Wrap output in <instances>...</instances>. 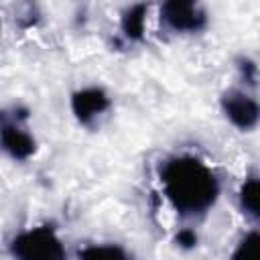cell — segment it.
<instances>
[{
  "label": "cell",
  "mask_w": 260,
  "mask_h": 260,
  "mask_svg": "<svg viewBox=\"0 0 260 260\" xmlns=\"http://www.w3.org/2000/svg\"><path fill=\"white\" fill-rule=\"evenodd\" d=\"M160 183L169 203L185 215L207 211L219 195L213 171L195 156L169 158L160 169Z\"/></svg>",
  "instance_id": "1"
},
{
  "label": "cell",
  "mask_w": 260,
  "mask_h": 260,
  "mask_svg": "<svg viewBox=\"0 0 260 260\" xmlns=\"http://www.w3.org/2000/svg\"><path fill=\"white\" fill-rule=\"evenodd\" d=\"M10 250L16 258H22V260H51V258L65 256L59 236L47 225L30 228L18 234L12 240Z\"/></svg>",
  "instance_id": "2"
},
{
  "label": "cell",
  "mask_w": 260,
  "mask_h": 260,
  "mask_svg": "<svg viewBox=\"0 0 260 260\" xmlns=\"http://www.w3.org/2000/svg\"><path fill=\"white\" fill-rule=\"evenodd\" d=\"M160 18L177 32H197L205 26V12L197 0H165Z\"/></svg>",
  "instance_id": "3"
},
{
  "label": "cell",
  "mask_w": 260,
  "mask_h": 260,
  "mask_svg": "<svg viewBox=\"0 0 260 260\" xmlns=\"http://www.w3.org/2000/svg\"><path fill=\"white\" fill-rule=\"evenodd\" d=\"M221 110L225 114V118L240 130H252L258 124V104L254 98L246 95L244 91L238 89H230L223 93L221 98Z\"/></svg>",
  "instance_id": "4"
},
{
  "label": "cell",
  "mask_w": 260,
  "mask_h": 260,
  "mask_svg": "<svg viewBox=\"0 0 260 260\" xmlns=\"http://www.w3.org/2000/svg\"><path fill=\"white\" fill-rule=\"evenodd\" d=\"M0 146L12 158H18V160H26L37 150L35 138L18 122H4L0 126Z\"/></svg>",
  "instance_id": "5"
},
{
  "label": "cell",
  "mask_w": 260,
  "mask_h": 260,
  "mask_svg": "<svg viewBox=\"0 0 260 260\" xmlns=\"http://www.w3.org/2000/svg\"><path fill=\"white\" fill-rule=\"evenodd\" d=\"M108 106H110V100H108L106 91L100 87L79 89L71 98V110L81 124H89L93 118H98L102 112H106Z\"/></svg>",
  "instance_id": "6"
},
{
  "label": "cell",
  "mask_w": 260,
  "mask_h": 260,
  "mask_svg": "<svg viewBox=\"0 0 260 260\" xmlns=\"http://www.w3.org/2000/svg\"><path fill=\"white\" fill-rule=\"evenodd\" d=\"M146 4H134L132 8H128L122 16V30L128 39L138 41L144 32V22H146Z\"/></svg>",
  "instance_id": "7"
},
{
  "label": "cell",
  "mask_w": 260,
  "mask_h": 260,
  "mask_svg": "<svg viewBox=\"0 0 260 260\" xmlns=\"http://www.w3.org/2000/svg\"><path fill=\"white\" fill-rule=\"evenodd\" d=\"M258 201H260V185H258V179L256 177H250L242 189H240V207L246 215L258 219L260 211H258Z\"/></svg>",
  "instance_id": "8"
},
{
  "label": "cell",
  "mask_w": 260,
  "mask_h": 260,
  "mask_svg": "<svg viewBox=\"0 0 260 260\" xmlns=\"http://www.w3.org/2000/svg\"><path fill=\"white\" fill-rule=\"evenodd\" d=\"M81 258H126V252L114 244H98L79 252Z\"/></svg>",
  "instance_id": "9"
},
{
  "label": "cell",
  "mask_w": 260,
  "mask_h": 260,
  "mask_svg": "<svg viewBox=\"0 0 260 260\" xmlns=\"http://www.w3.org/2000/svg\"><path fill=\"white\" fill-rule=\"evenodd\" d=\"M256 242H258V232H252V234H248L242 242H240V246H238V250L234 252V258H246V256H250L252 254V250H254V246H256Z\"/></svg>",
  "instance_id": "10"
},
{
  "label": "cell",
  "mask_w": 260,
  "mask_h": 260,
  "mask_svg": "<svg viewBox=\"0 0 260 260\" xmlns=\"http://www.w3.org/2000/svg\"><path fill=\"white\" fill-rule=\"evenodd\" d=\"M177 242H179L181 246H185V248H191L193 244H197V236H195L193 232H189V230H183V232H179Z\"/></svg>",
  "instance_id": "11"
}]
</instances>
